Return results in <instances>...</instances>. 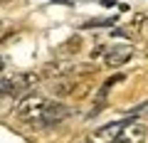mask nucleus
Instances as JSON below:
<instances>
[{"label": "nucleus", "instance_id": "obj_1", "mask_svg": "<svg viewBox=\"0 0 148 143\" xmlns=\"http://www.w3.org/2000/svg\"><path fill=\"white\" fill-rule=\"evenodd\" d=\"M49 101L40 94H27L17 104V116L25 123H35V126H45V111H47Z\"/></svg>", "mask_w": 148, "mask_h": 143}, {"label": "nucleus", "instance_id": "obj_2", "mask_svg": "<svg viewBox=\"0 0 148 143\" xmlns=\"http://www.w3.org/2000/svg\"><path fill=\"white\" fill-rule=\"evenodd\" d=\"M133 54V47L131 44H111L109 49L104 52V62L109 67H119V64H126Z\"/></svg>", "mask_w": 148, "mask_h": 143}, {"label": "nucleus", "instance_id": "obj_3", "mask_svg": "<svg viewBox=\"0 0 148 143\" xmlns=\"http://www.w3.org/2000/svg\"><path fill=\"white\" fill-rule=\"evenodd\" d=\"M143 138H146V126L138 121H128L123 131L119 133L116 143H143Z\"/></svg>", "mask_w": 148, "mask_h": 143}, {"label": "nucleus", "instance_id": "obj_4", "mask_svg": "<svg viewBox=\"0 0 148 143\" xmlns=\"http://www.w3.org/2000/svg\"><path fill=\"white\" fill-rule=\"evenodd\" d=\"M126 123L128 121H111V123H106V126H101L99 131L94 133V143H116L119 133L123 131Z\"/></svg>", "mask_w": 148, "mask_h": 143}, {"label": "nucleus", "instance_id": "obj_5", "mask_svg": "<svg viewBox=\"0 0 148 143\" xmlns=\"http://www.w3.org/2000/svg\"><path fill=\"white\" fill-rule=\"evenodd\" d=\"M10 81H12V96L17 99V96L27 94V91L37 84V74H20V77H15V79H10Z\"/></svg>", "mask_w": 148, "mask_h": 143}, {"label": "nucleus", "instance_id": "obj_6", "mask_svg": "<svg viewBox=\"0 0 148 143\" xmlns=\"http://www.w3.org/2000/svg\"><path fill=\"white\" fill-rule=\"evenodd\" d=\"M12 99H15L12 96V81L10 79H0V104H8Z\"/></svg>", "mask_w": 148, "mask_h": 143}, {"label": "nucleus", "instance_id": "obj_7", "mask_svg": "<svg viewBox=\"0 0 148 143\" xmlns=\"http://www.w3.org/2000/svg\"><path fill=\"white\" fill-rule=\"evenodd\" d=\"M101 5H104V8H114L116 3H114V0H101Z\"/></svg>", "mask_w": 148, "mask_h": 143}, {"label": "nucleus", "instance_id": "obj_8", "mask_svg": "<svg viewBox=\"0 0 148 143\" xmlns=\"http://www.w3.org/2000/svg\"><path fill=\"white\" fill-rule=\"evenodd\" d=\"M3 32H5V22L0 20V37H3Z\"/></svg>", "mask_w": 148, "mask_h": 143}, {"label": "nucleus", "instance_id": "obj_9", "mask_svg": "<svg viewBox=\"0 0 148 143\" xmlns=\"http://www.w3.org/2000/svg\"><path fill=\"white\" fill-rule=\"evenodd\" d=\"M0 72H3V59H0Z\"/></svg>", "mask_w": 148, "mask_h": 143}, {"label": "nucleus", "instance_id": "obj_10", "mask_svg": "<svg viewBox=\"0 0 148 143\" xmlns=\"http://www.w3.org/2000/svg\"><path fill=\"white\" fill-rule=\"evenodd\" d=\"M77 143H82V141H77Z\"/></svg>", "mask_w": 148, "mask_h": 143}]
</instances>
